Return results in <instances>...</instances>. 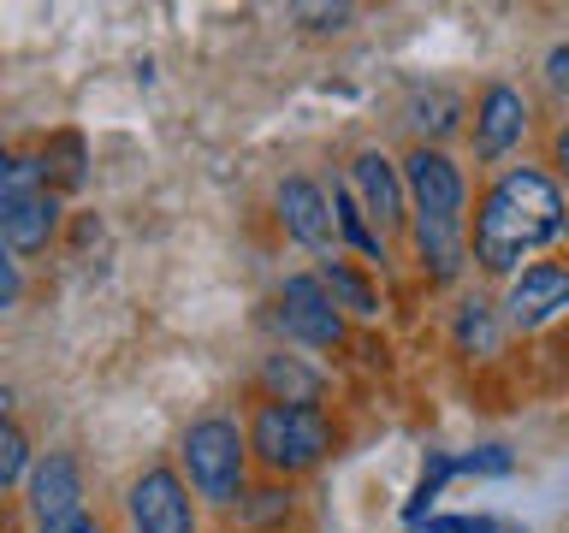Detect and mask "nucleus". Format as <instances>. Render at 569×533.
<instances>
[{"label": "nucleus", "mask_w": 569, "mask_h": 533, "mask_svg": "<svg viewBox=\"0 0 569 533\" xmlns=\"http://www.w3.org/2000/svg\"><path fill=\"white\" fill-rule=\"evenodd\" d=\"M563 220H569V195L558 178L540 167H505L475 202L469 261L492 279H516L533 249L563 238Z\"/></svg>", "instance_id": "obj_1"}, {"label": "nucleus", "mask_w": 569, "mask_h": 533, "mask_svg": "<svg viewBox=\"0 0 569 533\" xmlns=\"http://www.w3.org/2000/svg\"><path fill=\"white\" fill-rule=\"evenodd\" d=\"M178 480L190 486V497H202L213 510H231L249 492V439L238 415L213 409V415H196L178 439Z\"/></svg>", "instance_id": "obj_2"}, {"label": "nucleus", "mask_w": 569, "mask_h": 533, "mask_svg": "<svg viewBox=\"0 0 569 533\" xmlns=\"http://www.w3.org/2000/svg\"><path fill=\"white\" fill-rule=\"evenodd\" d=\"M249 462L267 474H309L315 462L332 451V421L320 409H291V403H256V415L243 426Z\"/></svg>", "instance_id": "obj_3"}, {"label": "nucleus", "mask_w": 569, "mask_h": 533, "mask_svg": "<svg viewBox=\"0 0 569 533\" xmlns=\"http://www.w3.org/2000/svg\"><path fill=\"white\" fill-rule=\"evenodd\" d=\"M124 515H131V533H202L196 497L178 469H142L124 486Z\"/></svg>", "instance_id": "obj_4"}, {"label": "nucleus", "mask_w": 569, "mask_h": 533, "mask_svg": "<svg viewBox=\"0 0 569 533\" xmlns=\"http://www.w3.org/2000/svg\"><path fill=\"white\" fill-rule=\"evenodd\" d=\"M403 195L409 208L421 213V220H462V208H469V184H462V167L445 149H409L403 154Z\"/></svg>", "instance_id": "obj_5"}, {"label": "nucleus", "mask_w": 569, "mask_h": 533, "mask_svg": "<svg viewBox=\"0 0 569 533\" xmlns=\"http://www.w3.org/2000/svg\"><path fill=\"white\" fill-rule=\"evenodd\" d=\"M279 326H284V338H297V344H309V350H338L345 344V314L332 309L320 273H284Z\"/></svg>", "instance_id": "obj_6"}, {"label": "nucleus", "mask_w": 569, "mask_h": 533, "mask_svg": "<svg viewBox=\"0 0 569 533\" xmlns=\"http://www.w3.org/2000/svg\"><path fill=\"white\" fill-rule=\"evenodd\" d=\"M273 213H279V225H284V238H297L309 255L320 261H332L338 255V220H332V195L315 184V178H279V190H273Z\"/></svg>", "instance_id": "obj_7"}, {"label": "nucleus", "mask_w": 569, "mask_h": 533, "mask_svg": "<svg viewBox=\"0 0 569 533\" xmlns=\"http://www.w3.org/2000/svg\"><path fill=\"white\" fill-rule=\"evenodd\" d=\"M558 314H569V266L563 261H528L522 273L505 284V326L540 332Z\"/></svg>", "instance_id": "obj_8"}, {"label": "nucleus", "mask_w": 569, "mask_h": 533, "mask_svg": "<svg viewBox=\"0 0 569 533\" xmlns=\"http://www.w3.org/2000/svg\"><path fill=\"white\" fill-rule=\"evenodd\" d=\"M24 504L36 515V527L66 522V515H83V469L71 451H48L30 462L24 474Z\"/></svg>", "instance_id": "obj_9"}, {"label": "nucleus", "mask_w": 569, "mask_h": 533, "mask_svg": "<svg viewBox=\"0 0 569 533\" xmlns=\"http://www.w3.org/2000/svg\"><path fill=\"white\" fill-rule=\"evenodd\" d=\"M350 195L356 208H362V220H373L380 231H398L409 220V195H403V172L391 167V160L380 149H362L350 160Z\"/></svg>", "instance_id": "obj_10"}, {"label": "nucleus", "mask_w": 569, "mask_h": 533, "mask_svg": "<svg viewBox=\"0 0 569 533\" xmlns=\"http://www.w3.org/2000/svg\"><path fill=\"white\" fill-rule=\"evenodd\" d=\"M522 131H528L522 89L505 83V78H492L487 89H480V101H475V154L480 160H505L516 142H522Z\"/></svg>", "instance_id": "obj_11"}, {"label": "nucleus", "mask_w": 569, "mask_h": 533, "mask_svg": "<svg viewBox=\"0 0 569 533\" xmlns=\"http://www.w3.org/2000/svg\"><path fill=\"white\" fill-rule=\"evenodd\" d=\"M416 231V255H421V273L433 284H457L462 266H469V220H409Z\"/></svg>", "instance_id": "obj_12"}, {"label": "nucleus", "mask_w": 569, "mask_h": 533, "mask_svg": "<svg viewBox=\"0 0 569 533\" xmlns=\"http://www.w3.org/2000/svg\"><path fill=\"white\" fill-rule=\"evenodd\" d=\"M256 385H261V403H291V409H320L327 398V373L309 368L302 355H261L256 368Z\"/></svg>", "instance_id": "obj_13"}, {"label": "nucleus", "mask_w": 569, "mask_h": 533, "mask_svg": "<svg viewBox=\"0 0 569 533\" xmlns=\"http://www.w3.org/2000/svg\"><path fill=\"white\" fill-rule=\"evenodd\" d=\"M53 231H60V190L53 184L0 213V243H7L12 255H42L53 243Z\"/></svg>", "instance_id": "obj_14"}, {"label": "nucleus", "mask_w": 569, "mask_h": 533, "mask_svg": "<svg viewBox=\"0 0 569 533\" xmlns=\"http://www.w3.org/2000/svg\"><path fill=\"white\" fill-rule=\"evenodd\" d=\"M462 119V95L445 83H416L403 95V124L421 137V149H439V137H451Z\"/></svg>", "instance_id": "obj_15"}, {"label": "nucleus", "mask_w": 569, "mask_h": 533, "mask_svg": "<svg viewBox=\"0 0 569 533\" xmlns=\"http://www.w3.org/2000/svg\"><path fill=\"white\" fill-rule=\"evenodd\" d=\"M320 284H327V296H332V309L338 314H356V320H373L380 314V296H373V284L356 273L350 261H320Z\"/></svg>", "instance_id": "obj_16"}, {"label": "nucleus", "mask_w": 569, "mask_h": 533, "mask_svg": "<svg viewBox=\"0 0 569 533\" xmlns=\"http://www.w3.org/2000/svg\"><path fill=\"white\" fill-rule=\"evenodd\" d=\"M451 338H457L462 355H498V314H492V302L462 296L457 320H451Z\"/></svg>", "instance_id": "obj_17"}, {"label": "nucleus", "mask_w": 569, "mask_h": 533, "mask_svg": "<svg viewBox=\"0 0 569 533\" xmlns=\"http://www.w3.org/2000/svg\"><path fill=\"white\" fill-rule=\"evenodd\" d=\"M291 504H297L291 486H261V492H243L238 504H231V522H238L243 533H256V527L284 522V515H291Z\"/></svg>", "instance_id": "obj_18"}, {"label": "nucleus", "mask_w": 569, "mask_h": 533, "mask_svg": "<svg viewBox=\"0 0 569 533\" xmlns=\"http://www.w3.org/2000/svg\"><path fill=\"white\" fill-rule=\"evenodd\" d=\"M332 220H338V238H345L350 249H362L368 261H386V238L362 220V208H356L350 190H332Z\"/></svg>", "instance_id": "obj_19"}, {"label": "nucleus", "mask_w": 569, "mask_h": 533, "mask_svg": "<svg viewBox=\"0 0 569 533\" xmlns=\"http://www.w3.org/2000/svg\"><path fill=\"white\" fill-rule=\"evenodd\" d=\"M36 190H48V167H42V154H12L7 160V172H0V213L18 208L24 195Z\"/></svg>", "instance_id": "obj_20"}, {"label": "nucleus", "mask_w": 569, "mask_h": 533, "mask_svg": "<svg viewBox=\"0 0 569 533\" xmlns=\"http://www.w3.org/2000/svg\"><path fill=\"white\" fill-rule=\"evenodd\" d=\"M30 462H36V456H30L24 426H18V421H0V497H7L18 480L30 474Z\"/></svg>", "instance_id": "obj_21"}, {"label": "nucleus", "mask_w": 569, "mask_h": 533, "mask_svg": "<svg viewBox=\"0 0 569 533\" xmlns=\"http://www.w3.org/2000/svg\"><path fill=\"white\" fill-rule=\"evenodd\" d=\"M510 469H516V456L505 444H480V451L457 456V474H510Z\"/></svg>", "instance_id": "obj_22"}, {"label": "nucleus", "mask_w": 569, "mask_h": 533, "mask_svg": "<svg viewBox=\"0 0 569 533\" xmlns=\"http://www.w3.org/2000/svg\"><path fill=\"white\" fill-rule=\"evenodd\" d=\"M416 533H505L492 515H433V522H416Z\"/></svg>", "instance_id": "obj_23"}, {"label": "nucleus", "mask_w": 569, "mask_h": 533, "mask_svg": "<svg viewBox=\"0 0 569 533\" xmlns=\"http://www.w3.org/2000/svg\"><path fill=\"white\" fill-rule=\"evenodd\" d=\"M18 296H24V266H18V255L0 243V314H7Z\"/></svg>", "instance_id": "obj_24"}, {"label": "nucleus", "mask_w": 569, "mask_h": 533, "mask_svg": "<svg viewBox=\"0 0 569 533\" xmlns=\"http://www.w3.org/2000/svg\"><path fill=\"white\" fill-rule=\"evenodd\" d=\"M297 18L309 30H345L350 24V7H297Z\"/></svg>", "instance_id": "obj_25"}, {"label": "nucleus", "mask_w": 569, "mask_h": 533, "mask_svg": "<svg viewBox=\"0 0 569 533\" xmlns=\"http://www.w3.org/2000/svg\"><path fill=\"white\" fill-rule=\"evenodd\" d=\"M540 71H546V83L558 89V95H569V42H558V48H551Z\"/></svg>", "instance_id": "obj_26"}, {"label": "nucleus", "mask_w": 569, "mask_h": 533, "mask_svg": "<svg viewBox=\"0 0 569 533\" xmlns=\"http://www.w3.org/2000/svg\"><path fill=\"white\" fill-rule=\"evenodd\" d=\"M36 533H107V527H101V515H89V510H83V515H66V522L36 527Z\"/></svg>", "instance_id": "obj_27"}, {"label": "nucleus", "mask_w": 569, "mask_h": 533, "mask_svg": "<svg viewBox=\"0 0 569 533\" xmlns=\"http://www.w3.org/2000/svg\"><path fill=\"white\" fill-rule=\"evenodd\" d=\"M558 167L569 172V124H563V131H558Z\"/></svg>", "instance_id": "obj_28"}, {"label": "nucleus", "mask_w": 569, "mask_h": 533, "mask_svg": "<svg viewBox=\"0 0 569 533\" xmlns=\"http://www.w3.org/2000/svg\"><path fill=\"white\" fill-rule=\"evenodd\" d=\"M0 421H12V385H0Z\"/></svg>", "instance_id": "obj_29"}, {"label": "nucleus", "mask_w": 569, "mask_h": 533, "mask_svg": "<svg viewBox=\"0 0 569 533\" xmlns=\"http://www.w3.org/2000/svg\"><path fill=\"white\" fill-rule=\"evenodd\" d=\"M7 160H12V154H7V137H0V172H7Z\"/></svg>", "instance_id": "obj_30"}, {"label": "nucleus", "mask_w": 569, "mask_h": 533, "mask_svg": "<svg viewBox=\"0 0 569 533\" xmlns=\"http://www.w3.org/2000/svg\"><path fill=\"white\" fill-rule=\"evenodd\" d=\"M563 243H569V220H563Z\"/></svg>", "instance_id": "obj_31"}]
</instances>
